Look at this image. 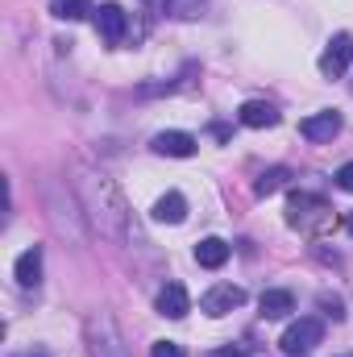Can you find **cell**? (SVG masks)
Instances as JSON below:
<instances>
[{
    "mask_svg": "<svg viewBox=\"0 0 353 357\" xmlns=\"http://www.w3.org/2000/svg\"><path fill=\"white\" fill-rule=\"evenodd\" d=\"M241 303H246V291H241V287H233V282H216L212 291H204L200 312H204V316H229V312H237Z\"/></svg>",
    "mask_w": 353,
    "mask_h": 357,
    "instance_id": "cell-8",
    "label": "cell"
},
{
    "mask_svg": "<svg viewBox=\"0 0 353 357\" xmlns=\"http://www.w3.org/2000/svg\"><path fill=\"white\" fill-rule=\"evenodd\" d=\"M208 357H246V349L233 345V349H216V354H208Z\"/></svg>",
    "mask_w": 353,
    "mask_h": 357,
    "instance_id": "cell-23",
    "label": "cell"
},
{
    "mask_svg": "<svg viewBox=\"0 0 353 357\" xmlns=\"http://www.w3.org/2000/svg\"><path fill=\"white\" fill-rule=\"evenodd\" d=\"M316 303H320V312H324L329 320H345V299H341L337 291H320Z\"/></svg>",
    "mask_w": 353,
    "mask_h": 357,
    "instance_id": "cell-20",
    "label": "cell"
},
{
    "mask_svg": "<svg viewBox=\"0 0 353 357\" xmlns=\"http://www.w3.org/2000/svg\"><path fill=\"white\" fill-rule=\"evenodd\" d=\"M150 357H187V349H183L179 341H154Z\"/></svg>",
    "mask_w": 353,
    "mask_h": 357,
    "instance_id": "cell-21",
    "label": "cell"
},
{
    "mask_svg": "<svg viewBox=\"0 0 353 357\" xmlns=\"http://www.w3.org/2000/svg\"><path fill=\"white\" fill-rule=\"evenodd\" d=\"M350 63H353V33H333V42L320 54V75L324 79H341Z\"/></svg>",
    "mask_w": 353,
    "mask_h": 357,
    "instance_id": "cell-7",
    "label": "cell"
},
{
    "mask_svg": "<svg viewBox=\"0 0 353 357\" xmlns=\"http://www.w3.org/2000/svg\"><path fill=\"white\" fill-rule=\"evenodd\" d=\"M150 146H154V154H163V158H191L200 142H195L191 133H183V129H167V133H158Z\"/></svg>",
    "mask_w": 353,
    "mask_h": 357,
    "instance_id": "cell-10",
    "label": "cell"
},
{
    "mask_svg": "<svg viewBox=\"0 0 353 357\" xmlns=\"http://www.w3.org/2000/svg\"><path fill=\"white\" fill-rule=\"evenodd\" d=\"M204 4H208V0H163V13L175 17V21H195V17L204 13Z\"/></svg>",
    "mask_w": 353,
    "mask_h": 357,
    "instance_id": "cell-18",
    "label": "cell"
},
{
    "mask_svg": "<svg viewBox=\"0 0 353 357\" xmlns=\"http://www.w3.org/2000/svg\"><path fill=\"white\" fill-rule=\"evenodd\" d=\"M154 220L158 225H183L187 220V199L179 191H167L158 204H154Z\"/></svg>",
    "mask_w": 353,
    "mask_h": 357,
    "instance_id": "cell-16",
    "label": "cell"
},
{
    "mask_svg": "<svg viewBox=\"0 0 353 357\" xmlns=\"http://www.w3.org/2000/svg\"><path fill=\"white\" fill-rule=\"evenodd\" d=\"M71 191L80 195V208H84L88 225L104 241H125L129 237V208L121 199V187L100 167L71 162Z\"/></svg>",
    "mask_w": 353,
    "mask_h": 357,
    "instance_id": "cell-1",
    "label": "cell"
},
{
    "mask_svg": "<svg viewBox=\"0 0 353 357\" xmlns=\"http://www.w3.org/2000/svg\"><path fill=\"white\" fill-rule=\"evenodd\" d=\"M287 225L299 229V233H324V229L337 225V216H333V208H329L324 195H316V191H291L287 195Z\"/></svg>",
    "mask_w": 353,
    "mask_h": 357,
    "instance_id": "cell-2",
    "label": "cell"
},
{
    "mask_svg": "<svg viewBox=\"0 0 353 357\" xmlns=\"http://www.w3.org/2000/svg\"><path fill=\"white\" fill-rule=\"evenodd\" d=\"M50 13L59 17V21H84L91 8V0H50Z\"/></svg>",
    "mask_w": 353,
    "mask_h": 357,
    "instance_id": "cell-17",
    "label": "cell"
},
{
    "mask_svg": "<svg viewBox=\"0 0 353 357\" xmlns=\"http://www.w3.org/2000/svg\"><path fill=\"white\" fill-rule=\"evenodd\" d=\"M237 121H241L246 129H274V125H278V108L266 104V100H246L241 112H237Z\"/></svg>",
    "mask_w": 353,
    "mask_h": 357,
    "instance_id": "cell-12",
    "label": "cell"
},
{
    "mask_svg": "<svg viewBox=\"0 0 353 357\" xmlns=\"http://www.w3.org/2000/svg\"><path fill=\"white\" fill-rule=\"evenodd\" d=\"M299 133H303L308 142H333V137L341 133V112H333V108L312 112V116L299 121Z\"/></svg>",
    "mask_w": 353,
    "mask_h": 357,
    "instance_id": "cell-9",
    "label": "cell"
},
{
    "mask_svg": "<svg viewBox=\"0 0 353 357\" xmlns=\"http://www.w3.org/2000/svg\"><path fill=\"white\" fill-rule=\"evenodd\" d=\"M337 187H341V191H353V162H345V167L337 171Z\"/></svg>",
    "mask_w": 353,
    "mask_h": 357,
    "instance_id": "cell-22",
    "label": "cell"
},
{
    "mask_svg": "<svg viewBox=\"0 0 353 357\" xmlns=\"http://www.w3.org/2000/svg\"><path fill=\"white\" fill-rule=\"evenodd\" d=\"M258 307H262L266 320H283V316H291V312H295V295H291V291H283V287H270V291H262Z\"/></svg>",
    "mask_w": 353,
    "mask_h": 357,
    "instance_id": "cell-14",
    "label": "cell"
},
{
    "mask_svg": "<svg viewBox=\"0 0 353 357\" xmlns=\"http://www.w3.org/2000/svg\"><path fill=\"white\" fill-rule=\"evenodd\" d=\"M96 33H100L104 46H121L125 33H129V13H125L117 0L100 4V8H96Z\"/></svg>",
    "mask_w": 353,
    "mask_h": 357,
    "instance_id": "cell-6",
    "label": "cell"
},
{
    "mask_svg": "<svg viewBox=\"0 0 353 357\" xmlns=\"http://www.w3.org/2000/svg\"><path fill=\"white\" fill-rule=\"evenodd\" d=\"M84 341H88L91 357H129L125 333H121V324L112 320V312H91L88 324H84Z\"/></svg>",
    "mask_w": 353,
    "mask_h": 357,
    "instance_id": "cell-4",
    "label": "cell"
},
{
    "mask_svg": "<svg viewBox=\"0 0 353 357\" xmlns=\"http://www.w3.org/2000/svg\"><path fill=\"white\" fill-rule=\"evenodd\" d=\"M191 312V295H187V287L183 282H167L163 291H158V316H167V320H183Z\"/></svg>",
    "mask_w": 353,
    "mask_h": 357,
    "instance_id": "cell-11",
    "label": "cell"
},
{
    "mask_svg": "<svg viewBox=\"0 0 353 357\" xmlns=\"http://www.w3.org/2000/svg\"><path fill=\"white\" fill-rule=\"evenodd\" d=\"M320 341H324V324H320L316 316H303V320H295V324L283 333L278 349H283L287 357H308Z\"/></svg>",
    "mask_w": 353,
    "mask_h": 357,
    "instance_id": "cell-5",
    "label": "cell"
},
{
    "mask_svg": "<svg viewBox=\"0 0 353 357\" xmlns=\"http://www.w3.org/2000/svg\"><path fill=\"white\" fill-rule=\"evenodd\" d=\"M345 229H350V237H353V212H350V216H345Z\"/></svg>",
    "mask_w": 353,
    "mask_h": 357,
    "instance_id": "cell-24",
    "label": "cell"
},
{
    "mask_svg": "<svg viewBox=\"0 0 353 357\" xmlns=\"http://www.w3.org/2000/svg\"><path fill=\"white\" fill-rule=\"evenodd\" d=\"M195 262L204 270H220L229 262V241H220V237H204L200 245H195Z\"/></svg>",
    "mask_w": 353,
    "mask_h": 357,
    "instance_id": "cell-15",
    "label": "cell"
},
{
    "mask_svg": "<svg viewBox=\"0 0 353 357\" xmlns=\"http://www.w3.org/2000/svg\"><path fill=\"white\" fill-rule=\"evenodd\" d=\"M46 212H50V225L63 233V237H71V241H80L84 245V208H80V195L75 191H67L63 183H46Z\"/></svg>",
    "mask_w": 353,
    "mask_h": 357,
    "instance_id": "cell-3",
    "label": "cell"
},
{
    "mask_svg": "<svg viewBox=\"0 0 353 357\" xmlns=\"http://www.w3.org/2000/svg\"><path fill=\"white\" fill-rule=\"evenodd\" d=\"M13 278H17V287H38L42 282V245H29L13 262Z\"/></svg>",
    "mask_w": 353,
    "mask_h": 357,
    "instance_id": "cell-13",
    "label": "cell"
},
{
    "mask_svg": "<svg viewBox=\"0 0 353 357\" xmlns=\"http://www.w3.org/2000/svg\"><path fill=\"white\" fill-rule=\"evenodd\" d=\"M283 183H287V167H270V171H262V175H258V183H254V195H262V199H266V195H274Z\"/></svg>",
    "mask_w": 353,
    "mask_h": 357,
    "instance_id": "cell-19",
    "label": "cell"
}]
</instances>
